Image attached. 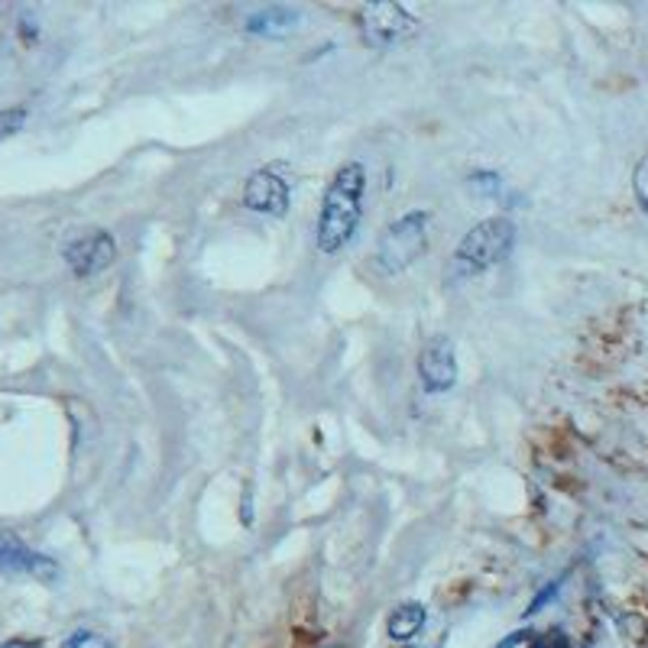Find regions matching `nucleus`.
<instances>
[{"label": "nucleus", "mask_w": 648, "mask_h": 648, "mask_svg": "<svg viewBox=\"0 0 648 648\" xmlns=\"http://www.w3.org/2000/svg\"><path fill=\"white\" fill-rule=\"evenodd\" d=\"M633 195H636L639 208L646 211L648 218V152L636 162V169H633Z\"/></svg>", "instance_id": "obj_11"}, {"label": "nucleus", "mask_w": 648, "mask_h": 648, "mask_svg": "<svg viewBox=\"0 0 648 648\" xmlns=\"http://www.w3.org/2000/svg\"><path fill=\"white\" fill-rule=\"evenodd\" d=\"M360 29H364V39L374 42V46H395V42H405L408 36L418 33V16L408 13L402 3H392V0H380V3H370L360 10Z\"/></svg>", "instance_id": "obj_4"}, {"label": "nucleus", "mask_w": 648, "mask_h": 648, "mask_svg": "<svg viewBox=\"0 0 648 648\" xmlns=\"http://www.w3.org/2000/svg\"><path fill=\"white\" fill-rule=\"evenodd\" d=\"M428 224H431L428 211H408L399 221H392L377 244V266L389 276L405 272L428 247Z\"/></svg>", "instance_id": "obj_3"}, {"label": "nucleus", "mask_w": 648, "mask_h": 648, "mask_svg": "<svg viewBox=\"0 0 648 648\" xmlns=\"http://www.w3.org/2000/svg\"><path fill=\"white\" fill-rule=\"evenodd\" d=\"M364 195H367V169H364V162L351 159L331 175L325 198H321L315 247L325 257L341 254L354 241L360 218H364Z\"/></svg>", "instance_id": "obj_1"}, {"label": "nucleus", "mask_w": 648, "mask_h": 648, "mask_svg": "<svg viewBox=\"0 0 648 648\" xmlns=\"http://www.w3.org/2000/svg\"><path fill=\"white\" fill-rule=\"evenodd\" d=\"M531 648H551V646H548L545 639H535V643H531Z\"/></svg>", "instance_id": "obj_18"}, {"label": "nucleus", "mask_w": 648, "mask_h": 648, "mask_svg": "<svg viewBox=\"0 0 648 648\" xmlns=\"http://www.w3.org/2000/svg\"><path fill=\"white\" fill-rule=\"evenodd\" d=\"M0 648H42V643H36V639H7Z\"/></svg>", "instance_id": "obj_17"}, {"label": "nucleus", "mask_w": 648, "mask_h": 648, "mask_svg": "<svg viewBox=\"0 0 648 648\" xmlns=\"http://www.w3.org/2000/svg\"><path fill=\"white\" fill-rule=\"evenodd\" d=\"M59 648H111V643L101 636V633H91V629H78V633H72L65 643Z\"/></svg>", "instance_id": "obj_13"}, {"label": "nucleus", "mask_w": 648, "mask_h": 648, "mask_svg": "<svg viewBox=\"0 0 648 648\" xmlns=\"http://www.w3.org/2000/svg\"><path fill=\"white\" fill-rule=\"evenodd\" d=\"M474 188H480L484 195H497L500 192V175L497 172H490V169H484V172H474Z\"/></svg>", "instance_id": "obj_15"}, {"label": "nucleus", "mask_w": 648, "mask_h": 648, "mask_svg": "<svg viewBox=\"0 0 648 648\" xmlns=\"http://www.w3.org/2000/svg\"><path fill=\"white\" fill-rule=\"evenodd\" d=\"M425 623H428L425 603H402V607H395L392 616H389L387 636L392 643L405 646V643H412V639L425 629Z\"/></svg>", "instance_id": "obj_10"}, {"label": "nucleus", "mask_w": 648, "mask_h": 648, "mask_svg": "<svg viewBox=\"0 0 648 648\" xmlns=\"http://www.w3.org/2000/svg\"><path fill=\"white\" fill-rule=\"evenodd\" d=\"M302 13L292 7H259L244 20V33L250 36H282L292 26H298Z\"/></svg>", "instance_id": "obj_9"}, {"label": "nucleus", "mask_w": 648, "mask_h": 648, "mask_svg": "<svg viewBox=\"0 0 648 648\" xmlns=\"http://www.w3.org/2000/svg\"><path fill=\"white\" fill-rule=\"evenodd\" d=\"M516 247V224L503 215L480 221L477 228H470L464 234V241L457 244V250L448 259V279H470L480 276L493 266H500L503 259L513 254Z\"/></svg>", "instance_id": "obj_2"}, {"label": "nucleus", "mask_w": 648, "mask_h": 648, "mask_svg": "<svg viewBox=\"0 0 648 648\" xmlns=\"http://www.w3.org/2000/svg\"><path fill=\"white\" fill-rule=\"evenodd\" d=\"M0 571L7 574H29L36 580H56L59 564L39 551H33L16 531H0Z\"/></svg>", "instance_id": "obj_8"}, {"label": "nucleus", "mask_w": 648, "mask_h": 648, "mask_svg": "<svg viewBox=\"0 0 648 648\" xmlns=\"http://www.w3.org/2000/svg\"><path fill=\"white\" fill-rule=\"evenodd\" d=\"M26 118H29L26 108H7V111H0V143L26 127Z\"/></svg>", "instance_id": "obj_12"}, {"label": "nucleus", "mask_w": 648, "mask_h": 648, "mask_svg": "<svg viewBox=\"0 0 648 648\" xmlns=\"http://www.w3.org/2000/svg\"><path fill=\"white\" fill-rule=\"evenodd\" d=\"M528 636H531L528 629H525V633H510V636H506L500 646H493V648H516V646H522V643H528Z\"/></svg>", "instance_id": "obj_16"}, {"label": "nucleus", "mask_w": 648, "mask_h": 648, "mask_svg": "<svg viewBox=\"0 0 648 648\" xmlns=\"http://www.w3.org/2000/svg\"><path fill=\"white\" fill-rule=\"evenodd\" d=\"M289 182L279 172V166H262L257 169L247 185H244V205L257 215H269V218H285L289 211Z\"/></svg>", "instance_id": "obj_7"}, {"label": "nucleus", "mask_w": 648, "mask_h": 648, "mask_svg": "<svg viewBox=\"0 0 648 648\" xmlns=\"http://www.w3.org/2000/svg\"><path fill=\"white\" fill-rule=\"evenodd\" d=\"M62 259H65V266L75 276H98V272H105L118 259V241L108 231L91 228V231L75 234L62 247Z\"/></svg>", "instance_id": "obj_6"}, {"label": "nucleus", "mask_w": 648, "mask_h": 648, "mask_svg": "<svg viewBox=\"0 0 648 648\" xmlns=\"http://www.w3.org/2000/svg\"><path fill=\"white\" fill-rule=\"evenodd\" d=\"M461 367H457V351L454 341L444 334H435L421 344L418 351V383L428 395H444L457 387Z\"/></svg>", "instance_id": "obj_5"}, {"label": "nucleus", "mask_w": 648, "mask_h": 648, "mask_svg": "<svg viewBox=\"0 0 648 648\" xmlns=\"http://www.w3.org/2000/svg\"><path fill=\"white\" fill-rule=\"evenodd\" d=\"M558 590H561V577H558V580H551V584H545V587L535 594V600L528 603L525 616H535V613H541V610H545V603H551V600L558 597Z\"/></svg>", "instance_id": "obj_14"}]
</instances>
